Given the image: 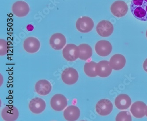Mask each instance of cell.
Wrapping results in <instances>:
<instances>
[{"instance_id": "obj_15", "label": "cell", "mask_w": 147, "mask_h": 121, "mask_svg": "<svg viewBox=\"0 0 147 121\" xmlns=\"http://www.w3.org/2000/svg\"><path fill=\"white\" fill-rule=\"evenodd\" d=\"M34 88L38 94L41 96H46L51 93L52 86L50 81L47 80H41L36 83Z\"/></svg>"}, {"instance_id": "obj_23", "label": "cell", "mask_w": 147, "mask_h": 121, "mask_svg": "<svg viewBox=\"0 0 147 121\" xmlns=\"http://www.w3.org/2000/svg\"><path fill=\"white\" fill-rule=\"evenodd\" d=\"M115 120L116 121H131L132 120V116L129 111H122L117 114Z\"/></svg>"}, {"instance_id": "obj_27", "label": "cell", "mask_w": 147, "mask_h": 121, "mask_svg": "<svg viewBox=\"0 0 147 121\" xmlns=\"http://www.w3.org/2000/svg\"><path fill=\"white\" fill-rule=\"evenodd\" d=\"M146 37L147 38V31H146Z\"/></svg>"}, {"instance_id": "obj_24", "label": "cell", "mask_w": 147, "mask_h": 121, "mask_svg": "<svg viewBox=\"0 0 147 121\" xmlns=\"http://www.w3.org/2000/svg\"><path fill=\"white\" fill-rule=\"evenodd\" d=\"M9 51V45L8 42L4 39H0V55L5 56L8 53Z\"/></svg>"}, {"instance_id": "obj_18", "label": "cell", "mask_w": 147, "mask_h": 121, "mask_svg": "<svg viewBox=\"0 0 147 121\" xmlns=\"http://www.w3.org/2000/svg\"><path fill=\"white\" fill-rule=\"evenodd\" d=\"M125 57L120 54L113 55L110 59L109 63L112 68L114 70L119 71L123 69L126 65Z\"/></svg>"}, {"instance_id": "obj_6", "label": "cell", "mask_w": 147, "mask_h": 121, "mask_svg": "<svg viewBox=\"0 0 147 121\" xmlns=\"http://www.w3.org/2000/svg\"><path fill=\"white\" fill-rule=\"evenodd\" d=\"M114 28L111 22L109 20H102L98 24L96 30L99 36L103 37H107L112 34Z\"/></svg>"}, {"instance_id": "obj_20", "label": "cell", "mask_w": 147, "mask_h": 121, "mask_svg": "<svg viewBox=\"0 0 147 121\" xmlns=\"http://www.w3.org/2000/svg\"><path fill=\"white\" fill-rule=\"evenodd\" d=\"M80 111L78 107L74 105L67 107L64 111V118L68 121H75L80 116Z\"/></svg>"}, {"instance_id": "obj_22", "label": "cell", "mask_w": 147, "mask_h": 121, "mask_svg": "<svg viewBox=\"0 0 147 121\" xmlns=\"http://www.w3.org/2000/svg\"><path fill=\"white\" fill-rule=\"evenodd\" d=\"M96 63L94 61L87 62L85 63L84 71L87 76L90 77H96L98 76L96 71Z\"/></svg>"}, {"instance_id": "obj_13", "label": "cell", "mask_w": 147, "mask_h": 121, "mask_svg": "<svg viewBox=\"0 0 147 121\" xmlns=\"http://www.w3.org/2000/svg\"><path fill=\"white\" fill-rule=\"evenodd\" d=\"M113 69L111 67L109 62L106 60L100 61L97 63L96 71L97 75L101 78H107L111 74Z\"/></svg>"}, {"instance_id": "obj_1", "label": "cell", "mask_w": 147, "mask_h": 121, "mask_svg": "<svg viewBox=\"0 0 147 121\" xmlns=\"http://www.w3.org/2000/svg\"><path fill=\"white\" fill-rule=\"evenodd\" d=\"M130 10L136 19L147 21V0H132Z\"/></svg>"}, {"instance_id": "obj_2", "label": "cell", "mask_w": 147, "mask_h": 121, "mask_svg": "<svg viewBox=\"0 0 147 121\" xmlns=\"http://www.w3.org/2000/svg\"><path fill=\"white\" fill-rule=\"evenodd\" d=\"M62 55L68 61H74L79 58V48L73 44H67L62 50Z\"/></svg>"}, {"instance_id": "obj_4", "label": "cell", "mask_w": 147, "mask_h": 121, "mask_svg": "<svg viewBox=\"0 0 147 121\" xmlns=\"http://www.w3.org/2000/svg\"><path fill=\"white\" fill-rule=\"evenodd\" d=\"M50 105L54 111H61L68 105L67 98L62 94H55L51 99Z\"/></svg>"}, {"instance_id": "obj_14", "label": "cell", "mask_w": 147, "mask_h": 121, "mask_svg": "<svg viewBox=\"0 0 147 121\" xmlns=\"http://www.w3.org/2000/svg\"><path fill=\"white\" fill-rule=\"evenodd\" d=\"M46 107L45 101L40 98L32 99L29 103V108L32 113L40 114L45 111Z\"/></svg>"}, {"instance_id": "obj_7", "label": "cell", "mask_w": 147, "mask_h": 121, "mask_svg": "<svg viewBox=\"0 0 147 121\" xmlns=\"http://www.w3.org/2000/svg\"><path fill=\"white\" fill-rule=\"evenodd\" d=\"M79 74L76 69L73 67H68L63 71L61 74V79L65 84L69 85L74 84L78 82Z\"/></svg>"}, {"instance_id": "obj_12", "label": "cell", "mask_w": 147, "mask_h": 121, "mask_svg": "<svg viewBox=\"0 0 147 121\" xmlns=\"http://www.w3.org/2000/svg\"><path fill=\"white\" fill-rule=\"evenodd\" d=\"M66 44V38L61 33L54 34L50 38V45L52 48L55 50H61L65 46Z\"/></svg>"}, {"instance_id": "obj_10", "label": "cell", "mask_w": 147, "mask_h": 121, "mask_svg": "<svg viewBox=\"0 0 147 121\" xmlns=\"http://www.w3.org/2000/svg\"><path fill=\"white\" fill-rule=\"evenodd\" d=\"M41 44L38 39L35 37H29L24 40L23 47L28 53L34 54L39 51Z\"/></svg>"}, {"instance_id": "obj_8", "label": "cell", "mask_w": 147, "mask_h": 121, "mask_svg": "<svg viewBox=\"0 0 147 121\" xmlns=\"http://www.w3.org/2000/svg\"><path fill=\"white\" fill-rule=\"evenodd\" d=\"M30 11V6L28 3L23 1H16L12 6L13 13L17 17H25L28 14Z\"/></svg>"}, {"instance_id": "obj_5", "label": "cell", "mask_w": 147, "mask_h": 121, "mask_svg": "<svg viewBox=\"0 0 147 121\" xmlns=\"http://www.w3.org/2000/svg\"><path fill=\"white\" fill-rule=\"evenodd\" d=\"M128 10L127 3L121 0L116 1L111 6V11L112 14L119 18L125 16L128 13Z\"/></svg>"}, {"instance_id": "obj_3", "label": "cell", "mask_w": 147, "mask_h": 121, "mask_svg": "<svg viewBox=\"0 0 147 121\" xmlns=\"http://www.w3.org/2000/svg\"><path fill=\"white\" fill-rule=\"evenodd\" d=\"M94 26L93 20L89 16H83L78 19L76 23V27L79 32L88 33L91 32Z\"/></svg>"}, {"instance_id": "obj_19", "label": "cell", "mask_w": 147, "mask_h": 121, "mask_svg": "<svg viewBox=\"0 0 147 121\" xmlns=\"http://www.w3.org/2000/svg\"><path fill=\"white\" fill-rule=\"evenodd\" d=\"M115 105L120 110H126L132 104L130 96L126 94H120L117 96L115 101Z\"/></svg>"}, {"instance_id": "obj_26", "label": "cell", "mask_w": 147, "mask_h": 121, "mask_svg": "<svg viewBox=\"0 0 147 121\" xmlns=\"http://www.w3.org/2000/svg\"><path fill=\"white\" fill-rule=\"evenodd\" d=\"M145 115H146L147 117V106L146 108V111H145Z\"/></svg>"}, {"instance_id": "obj_21", "label": "cell", "mask_w": 147, "mask_h": 121, "mask_svg": "<svg viewBox=\"0 0 147 121\" xmlns=\"http://www.w3.org/2000/svg\"><path fill=\"white\" fill-rule=\"evenodd\" d=\"M80 49L79 58L83 60H87L92 56V49L89 44L83 43L78 46Z\"/></svg>"}, {"instance_id": "obj_17", "label": "cell", "mask_w": 147, "mask_h": 121, "mask_svg": "<svg viewBox=\"0 0 147 121\" xmlns=\"http://www.w3.org/2000/svg\"><path fill=\"white\" fill-rule=\"evenodd\" d=\"M146 104L142 101H136L133 104L130 108V112L135 118H141L145 115Z\"/></svg>"}, {"instance_id": "obj_9", "label": "cell", "mask_w": 147, "mask_h": 121, "mask_svg": "<svg viewBox=\"0 0 147 121\" xmlns=\"http://www.w3.org/2000/svg\"><path fill=\"white\" fill-rule=\"evenodd\" d=\"M113 103L109 99H103L99 100L96 106V112L101 116L109 115L113 111Z\"/></svg>"}, {"instance_id": "obj_11", "label": "cell", "mask_w": 147, "mask_h": 121, "mask_svg": "<svg viewBox=\"0 0 147 121\" xmlns=\"http://www.w3.org/2000/svg\"><path fill=\"white\" fill-rule=\"evenodd\" d=\"M96 53L102 57L109 56L112 51L111 44L107 40H99L96 43L95 46Z\"/></svg>"}, {"instance_id": "obj_16", "label": "cell", "mask_w": 147, "mask_h": 121, "mask_svg": "<svg viewBox=\"0 0 147 121\" xmlns=\"http://www.w3.org/2000/svg\"><path fill=\"white\" fill-rule=\"evenodd\" d=\"M1 115L4 121H15L18 118L19 112L18 109L14 106H7L2 109Z\"/></svg>"}, {"instance_id": "obj_25", "label": "cell", "mask_w": 147, "mask_h": 121, "mask_svg": "<svg viewBox=\"0 0 147 121\" xmlns=\"http://www.w3.org/2000/svg\"><path fill=\"white\" fill-rule=\"evenodd\" d=\"M143 67L144 70L147 72V58L144 60L143 65Z\"/></svg>"}]
</instances>
